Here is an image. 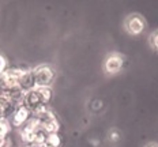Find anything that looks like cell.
Listing matches in <instances>:
<instances>
[{"instance_id":"1","label":"cell","mask_w":158,"mask_h":147,"mask_svg":"<svg viewBox=\"0 0 158 147\" xmlns=\"http://www.w3.org/2000/svg\"><path fill=\"white\" fill-rule=\"evenodd\" d=\"M52 97H53V91L51 87H34L33 90L25 93L22 105L27 108L31 113H34L41 108L48 106Z\"/></svg>"},{"instance_id":"2","label":"cell","mask_w":158,"mask_h":147,"mask_svg":"<svg viewBox=\"0 0 158 147\" xmlns=\"http://www.w3.org/2000/svg\"><path fill=\"white\" fill-rule=\"evenodd\" d=\"M35 87H51L56 79L55 70L48 64H41L33 68Z\"/></svg>"},{"instance_id":"3","label":"cell","mask_w":158,"mask_h":147,"mask_svg":"<svg viewBox=\"0 0 158 147\" xmlns=\"http://www.w3.org/2000/svg\"><path fill=\"white\" fill-rule=\"evenodd\" d=\"M124 29L128 34L131 35H139L142 34L146 29V21L142 15L139 14H131L127 16L124 22Z\"/></svg>"},{"instance_id":"4","label":"cell","mask_w":158,"mask_h":147,"mask_svg":"<svg viewBox=\"0 0 158 147\" xmlns=\"http://www.w3.org/2000/svg\"><path fill=\"white\" fill-rule=\"evenodd\" d=\"M124 65V57L121 53H117V52H113V53H109L108 57L105 59L104 61V72L108 75H114L117 72H120L121 68Z\"/></svg>"},{"instance_id":"5","label":"cell","mask_w":158,"mask_h":147,"mask_svg":"<svg viewBox=\"0 0 158 147\" xmlns=\"http://www.w3.org/2000/svg\"><path fill=\"white\" fill-rule=\"evenodd\" d=\"M31 116H33V113L30 110H29L26 106L21 105V106L16 108V110L12 113V116L10 117L8 120H10V123H11V127L21 129L22 127L31 119Z\"/></svg>"},{"instance_id":"6","label":"cell","mask_w":158,"mask_h":147,"mask_svg":"<svg viewBox=\"0 0 158 147\" xmlns=\"http://www.w3.org/2000/svg\"><path fill=\"white\" fill-rule=\"evenodd\" d=\"M18 87L22 91L27 93V91L33 90L35 87V80H34V74H33V68L29 67L27 70L23 72L21 78L18 80Z\"/></svg>"},{"instance_id":"7","label":"cell","mask_w":158,"mask_h":147,"mask_svg":"<svg viewBox=\"0 0 158 147\" xmlns=\"http://www.w3.org/2000/svg\"><path fill=\"white\" fill-rule=\"evenodd\" d=\"M15 110H16L15 104L12 102L7 96H4L3 93L0 94V119H2V117L10 119Z\"/></svg>"},{"instance_id":"8","label":"cell","mask_w":158,"mask_h":147,"mask_svg":"<svg viewBox=\"0 0 158 147\" xmlns=\"http://www.w3.org/2000/svg\"><path fill=\"white\" fill-rule=\"evenodd\" d=\"M11 123H10L8 119H4L2 117L0 119V139L3 138H8L10 136V132H11Z\"/></svg>"},{"instance_id":"9","label":"cell","mask_w":158,"mask_h":147,"mask_svg":"<svg viewBox=\"0 0 158 147\" xmlns=\"http://www.w3.org/2000/svg\"><path fill=\"white\" fill-rule=\"evenodd\" d=\"M47 145L52 146V147H61L63 146V138L60 136V133H49L47 136Z\"/></svg>"},{"instance_id":"10","label":"cell","mask_w":158,"mask_h":147,"mask_svg":"<svg viewBox=\"0 0 158 147\" xmlns=\"http://www.w3.org/2000/svg\"><path fill=\"white\" fill-rule=\"evenodd\" d=\"M149 42H150L151 48L156 49V51H158V30L154 31V33H151V35L149 38Z\"/></svg>"},{"instance_id":"11","label":"cell","mask_w":158,"mask_h":147,"mask_svg":"<svg viewBox=\"0 0 158 147\" xmlns=\"http://www.w3.org/2000/svg\"><path fill=\"white\" fill-rule=\"evenodd\" d=\"M118 139H120V132L117 129H110L109 132V140L112 143H117Z\"/></svg>"},{"instance_id":"12","label":"cell","mask_w":158,"mask_h":147,"mask_svg":"<svg viewBox=\"0 0 158 147\" xmlns=\"http://www.w3.org/2000/svg\"><path fill=\"white\" fill-rule=\"evenodd\" d=\"M8 68V63H7V59L3 56L2 53H0V75L4 72Z\"/></svg>"},{"instance_id":"13","label":"cell","mask_w":158,"mask_h":147,"mask_svg":"<svg viewBox=\"0 0 158 147\" xmlns=\"http://www.w3.org/2000/svg\"><path fill=\"white\" fill-rule=\"evenodd\" d=\"M146 147H158V145H156V143H150V145H147Z\"/></svg>"},{"instance_id":"14","label":"cell","mask_w":158,"mask_h":147,"mask_svg":"<svg viewBox=\"0 0 158 147\" xmlns=\"http://www.w3.org/2000/svg\"><path fill=\"white\" fill-rule=\"evenodd\" d=\"M40 147H52V146H49V145H47V143H44V145H41Z\"/></svg>"}]
</instances>
